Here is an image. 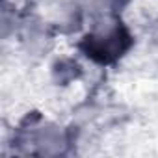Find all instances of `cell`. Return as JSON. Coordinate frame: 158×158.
<instances>
[{
	"mask_svg": "<svg viewBox=\"0 0 158 158\" xmlns=\"http://www.w3.org/2000/svg\"><path fill=\"white\" fill-rule=\"evenodd\" d=\"M125 39L127 35L119 30H108L106 34L95 35V37H88V52L99 60V61H108L119 56V52L125 48Z\"/></svg>",
	"mask_w": 158,
	"mask_h": 158,
	"instance_id": "1",
	"label": "cell"
}]
</instances>
